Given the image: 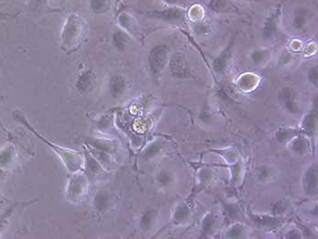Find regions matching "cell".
I'll return each instance as SVG.
<instances>
[{"label":"cell","instance_id":"cell-1","mask_svg":"<svg viewBox=\"0 0 318 239\" xmlns=\"http://www.w3.org/2000/svg\"><path fill=\"white\" fill-rule=\"evenodd\" d=\"M147 16L167 24L181 25L186 21L187 11L180 7H170L167 9L149 11L147 13Z\"/></svg>","mask_w":318,"mask_h":239},{"label":"cell","instance_id":"cell-2","mask_svg":"<svg viewBox=\"0 0 318 239\" xmlns=\"http://www.w3.org/2000/svg\"><path fill=\"white\" fill-rule=\"evenodd\" d=\"M169 50L166 46L160 45L153 48L149 55V65L153 75L157 78L166 67Z\"/></svg>","mask_w":318,"mask_h":239},{"label":"cell","instance_id":"cell-3","mask_svg":"<svg viewBox=\"0 0 318 239\" xmlns=\"http://www.w3.org/2000/svg\"><path fill=\"white\" fill-rule=\"evenodd\" d=\"M283 0H279L278 4L275 10L267 17L263 26V37L265 40H270L275 39L279 30V22L282 12Z\"/></svg>","mask_w":318,"mask_h":239},{"label":"cell","instance_id":"cell-4","mask_svg":"<svg viewBox=\"0 0 318 239\" xmlns=\"http://www.w3.org/2000/svg\"><path fill=\"white\" fill-rule=\"evenodd\" d=\"M234 44H235V37L232 38L227 48H225L221 54L214 60V70L218 74L223 75L227 71V67L229 65V62L231 60V57L233 56Z\"/></svg>","mask_w":318,"mask_h":239},{"label":"cell","instance_id":"cell-5","mask_svg":"<svg viewBox=\"0 0 318 239\" xmlns=\"http://www.w3.org/2000/svg\"><path fill=\"white\" fill-rule=\"evenodd\" d=\"M171 74L179 79H186L191 76V70L188 64V61L184 57H176L170 62Z\"/></svg>","mask_w":318,"mask_h":239},{"label":"cell","instance_id":"cell-6","mask_svg":"<svg viewBox=\"0 0 318 239\" xmlns=\"http://www.w3.org/2000/svg\"><path fill=\"white\" fill-rule=\"evenodd\" d=\"M208 9L216 14L236 13L238 8L233 0H210Z\"/></svg>","mask_w":318,"mask_h":239},{"label":"cell","instance_id":"cell-7","mask_svg":"<svg viewBox=\"0 0 318 239\" xmlns=\"http://www.w3.org/2000/svg\"><path fill=\"white\" fill-rule=\"evenodd\" d=\"M279 102L283 105L285 109L288 110L290 113L296 114L298 112V106L296 101V95L291 88H284L282 91L279 93Z\"/></svg>","mask_w":318,"mask_h":239},{"label":"cell","instance_id":"cell-8","mask_svg":"<svg viewBox=\"0 0 318 239\" xmlns=\"http://www.w3.org/2000/svg\"><path fill=\"white\" fill-rule=\"evenodd\" d=\"M310 16L311 11L309 9L303 7L297 8L293 14V26L297 30L304 29L308 23Z\"/></svg>","mask_w":318,"mask_h":239},{"label":"cell","instance_id":"cell-9","mask_svg":"<svg viewBox=\"0 0 318 239\" xmlns=\"http://www.w3.org/2000/svg\"><path fill=\"white\" fill-rule=\"evenodd\" d=\"M305 185L306 189L310 194H314L317 187V171L316 168L311 167L305 175Z\"/></svg>","mask_w":318,"mask_h":239},{"label":"cell","instance_id":"cell-10","mask_svg":"<svg viewBox=\"0 0 318 239\" xmlns=\"http://www.w3.org/2000/svg\"><path fill=\"white\" fill-rule=\"evenodd\" d=\"M14 156H15V153L12 148H5L3 151H1L0 152V169L8 168L13 162Z\"/></svg>","mask_w":318,"mask_h":239},{"label":"cell","instance_id":"cell-11","mask_svg":"<svg viewBox=\"0 0 318 239\" xmlns=\"http://www.w3.org/2000/svg\"><path fill=\"white\" fill-rule=\"evenodd\" d=\"M125 87H126L125 80L120 76H116V77H114L113 79H111L110 89H111L113 96H120L124 92V90H125Z\"/></svg>","mask_w":318,"mask_h":239},{"label":"cell","instance_id":"cell-12","mask_svg":"<svg viewBox=\"0 0 318 239\" xmlns=\"http://www.w3.org/2000/svg\"><path fill=\"white\" fill-rule=\"evenodd\" d=\"M91 8L96 13H104L109 9V0H92Z\"/></svg>","mask_w":318,"mask_h":239},{"label":"cell","instance_id":"cell-13","mask_svg":"<svg viewBox=\"0 0 318 239\" xmlns=\"http://www.w3.org/2000/svg\"><path fill=\"white\" fill-rule=\"evenodd\" d=\"M293 150L297 154H304L306 151V148H307V144L304 139L299 138L297 140H295L292 144Z\"/></svg>","mask_w":318,"mask_h":239},{"label":"cell","instance_id":"cell-14","mask_svg":"<svg viewBox=\"0 0 318 239\" xmlns=\"http://www.w3.org/2000/svg\"><path fill=\"white\" fill-rule=\"evenodd\" d=\"M189 216V209L187 207H179L174 213V219L178 222L185 221Z\"/></svg>","mask_w":318,"mask_h":239},{"label":"cell","instance_id":"cell-15","mask_svg":"<svg viewBox=\"0 0 318 239\" xmlns=\"http://www.w3.org/2000/svg\"><path fill=\"white\" fill-rule=\"evenodd\" d=\"M254 220L257 221L259 225L265 226H275L277 225V220L275 218H268V217H258L254 218Z\"/></svg>","mask_w":318,"mask_h":239},{"label":"cell","instance_id":"cell-16","mask_svg":"<svg viewBox=\"0 0 318 239\" xmlns=\"http://www.w3.org/2000/svg\"><path fill=\"white\" fill-rule=\"evenodd\" d=\"M94 81L93 76L89 73L84 75L83 77L79 80V87L84 90H87L91 87L92 83Z\"/></svg>","mask_w":318,"mask_h":239},{"label":"cell","instance_id":"cell-17","mask_svg":"<svg viewBox=\"0 0 318 239\" xmlns=\"http://www.w3.org/2000/svg\"><path fill=\"white\" fill-rule=\"evenodd\" d=\"M214 226H215V218H213V216L209 215L205 218V220L203 222V232L205 233V235L209 234L213 229Z\"/></svg>","mask_w":318,"mask_h":239},{"label":"cell","instance_id":"cell-18","mask_svg":"<svg viewBox=\"0 0 318 239\" xmlns=\"http://www.w3.org/2000/svg\"><path fill=\"white\" fill-rule=\"evenodd\" d=\"M266 58V52L264 50H257L252 53L251 59L253 61L256 65L261 64L263 61H265Z\"/></svg>","mask_w":318,"mask_h":239},{"label":"cell","instance_id":"cell-19","mask_svg":"<svg viewBox=\"0 0 318 239\" xmlns=\"http://www.w3.org/2000/svg\"><path fill=\"white\" fill-rule=\"evenodd\" d=\"M308 80H309L310 82L312 83L313 85H314L315 87L317 86L318 69L316 65L311 67L309 71H308Z\"/></svg>","mask_w":318,"mask_h":239},{"label":"cell","instance_id":"cell-20","mask_svg":"<svg viewBox=\"0 0 318 239\" xmlns=\"http://www.w3.org/2000/svg\"><path fill=\"white\" fill-rule=\"evenodd\" d=\"M315 119H316V116L314 114L308 115L305 120V128L309 131L313 130L314 126H315Z\"/></svg>","mask_w":318,"mask_h":239},{"label":"cell","instance_id":"cell-21","mask_svg":"<svg viewBox=\"0 0 318 239\" xmlns=\"http://www.w3.org/2000/svg\"><path fill=\"white\" fill-rule=\"evenodd\" d=\"M210 27L205 22H196V31L198 34L204 35L209 32Z\"/></svg>","mask_w":318,"mask_h":239},{"label":"cell","instance_id":"cell-22","mask_svg":"<svg viewBox=\"0 0 318 239\" xmlns=\"http://www.w3.org/2000/svg\"><path fill=\"white\" fill-rule=\"evenodd\" d=\"M163 1L171 7H180L183 9L188 4V0H163Z\"/></svg>","mask_w":318,"mask_h":239},{"label":"cell","instance_id":"cell-23","mask_svg":"<svg viewBox=\"0 0 318 239\" xmlns=\"http://www.w3.org/2000/svg\"><path fill=\"white\" fill-rule=\"evenodd\" d=\"M288 209V204L284 201H279L273 208V212L275 214H282Z\"/></svg>","mask_w":318,"mask_h":239},{"label":"cell","instance_id":"cell-24","mask_svg":"<svg viewBox=\"0 0 318 239\" xmlns=\"http://www.w3.org/2000/svg\"><path fill=\"white\" fill-rule=\"evenodd\" d=\"M115 41H116L117 46L120 49L124 48L125 45H126V38H125V36L123 35L121 32H118L115 35Z\"/></svg>","mask_w":318,"mask_h":239},{"label":"cell","instance_id":"cell-25","mask_svg":"<svg viewBox=\"0 0 318 239\" xmlns=\"http://www.w3.org/2000/svg\"><path fill=\"white\" fill-rule=\"evenodd\" d=\"M243 234V228L240 227V226H236L234 227L230 232H229V235L232 237H240Z\"/></svg>","mask_w":318,"mask_h":239},{"label":"cell","instance_id":"cell-26","mask_svg":"<svg viewBox=\"0 0 318 239\" xmlns=\"http://www.w3.org/2000/svg\"><path fill=\"white\" fill-rule=\"evenodd\" d=\"M290 135V131L280 130L276 134V138L279 141H285L288 139V136Z\"/></svg>","mask_w":318,"mask_h":239},{"label":"cell","instance_id":"cell-27","mask_svg":"<svg viewBox=\"0 0 318 239\" xmlns=\"http://www.w3.org/2000/svg\"><path fill=\"white\" fill-rule=\"evenodd\" d=\"M159 181H160L162 184L166 185V184H168V183L171 181V177H170V175L168 174V173H166V172H162L160 176H159Z\"/></svg>","mask_w":318,"mask_h":239},{"label":"cell","instance_id":"cell-28","mask_svg":"<svg viewBox=\"0 0 318 239\" xmlns=\"http://www.w3.org/2000/svg\"><path fill=\"white\" fill-rule=\"evenodd\" d=\"M259 179H262V180H265V179H268L269 178V176H270V171L266 168V167H264V168H262L260 170V172H259Z\"/></svg>","mask_w":318,"mask_h":239},{"label":"cell","instance_id":"cell-29","mask_svg":"<svg viewBox=\"0 0 318 239\" xmlns=\"http://www.w3.org/2000/svg\"><path fill=\"white\" fill-rule=\"evenodd\" d=\"M151 219H152V213H148L146 216H145L144 218H143V225L145 226H149L150 225V223H151Z\"/></svg>","mask_w":318,"mask_h":239},{"label":"cell","instance_id":"cell-30","mask_svg":"<svg viewBox=\"0 0 318 239\" xmlns=\"http://www.w3.org/2000/svg\"><path fill=\"white\" fill-rule=\"evenodd\" d=\"M227 213L229 214L231 217H234L235 214H236V209H235L234 206H229V207H227Z\"/></svg>","mask_w":318,"mask_h":239},{"label":"cell","instance_id":"cell-31","mask_svg":"<svg viewBox=\"0 0 318 239\" xmlns=\"http://www.w3.org/2000/svg\"><path fill=\"white\" fill-rule=\"evenodd\" d=\"M299 237H300V235L297 231H293L290 233V235H288V238H299Z\"/></svg>","mask_w":318,"mask_h":239},{"label":"cell","instance_id":"cell-32","mask_svg":"<svg viewBox=\"0 0 318 239\" xmlns=\"http://www.w3.org/2000/svg\"><path fill=\"white\" fill-rule=\"evenodd\" d=\"M246 1H249V2H260L262 0H246Z\"/></svg>","mask_w":318,"mask_h":239},{"label":"cell","instance_id":"cell-33","mask_svg":"<svg viewBox=\"0 0 318 239\" xmlns=\"http://www.w3.org/2000/svg\"><path fill=\"white\" fill-rule=\"evenodd\" d=\"M121 1H122V0H116V3H117V4H118V3H120Z\"/></svg>","mask_w":318,"mask_h":239}]
</instances>
